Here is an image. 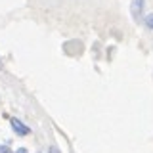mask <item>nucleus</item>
I'll return each mask as SVG.
<instances>
[{"instance_id": "nucleus-7", "label": "nucleus", "mask_w": 153, "mask_h": 153, "mask_svg": "<svg viewBox=\"0 0 153 153\" xmlns=\"http://www.w3.org/2000/svg\"><path fill=\"white\" fill-rule=\"evenodd\" d=\"M0 69H2V59H0Z\"/></svg>"}, {"instance_id": "nucleus-1", "label": "nucleus", "mask_w": 153, "mask_h": 153, "mask_svg": "<svg viewBox=\"0 0 153 153\" xmlns=\"http://www.w3.org/2000/svg\"><path fill=\"white\" fill-rule=\"evenodd\" d=\"M12 128H13V132L16 134H19V136H29V134H31V128L29 126H25V124H23L21 121H17V119H12Z\"/></svg>"}, {"instance_id": "nucleus-2", "label": "nucleus", "mask_w": 153, "mask_h": 153, "mask_svg": "<svg viewBox=\"0 0 153 153\" xmlns=\"http://www.w3.org/2000/svg\"><path fill=\"white\" fill-rule=\"evenodd\" d=\"M130 12H132V17H134V19H140L142 12H143V0H132Z\"/></svg>"}, {"instance_id": "nucleus-4", "label": "nucleus", "mask_w": 153, "mask_h": 153, "mask_svg": "<svg viewBox=\"0 0 153 153\" xmlns=\"http://www.w3.org/2000/svg\"><path fill=\"white\" fill-rule=\"evenodd\" d=\"M0 153H12V151H10L8 146H2V147H0Z\"/></svg>"}, {"instance_id": "nucleus-3", "label": "nucleus", "mask_w": 153, "mask_h": 153, "mask_svg": "<svg viewBox=\"0 0 153 153\" xmlns=\"http://www.w3.org/2000/svg\"><path fill=\"white\" fill-rule=\"evenodd\" d=\"M146 25H147V29H153V13H149L146 17Z\"/></svg>"}, {"instance_id": "nucleus-5", "label": "nucleus", "mask_w": 153, "mask_h": 153, "mask_svg": "<svg viewBox=\"0 0 153 153\" xmlns=\"http://www.w3.org/2000/svg\"><path fill=\"white\" fill-rule=\"evenodd\" d=\"M50 153H59V149H57V147H54V146H52V147H50Z\"/></svg>"}, {"instance_id": "nucleus-6", "label": "nucleus", "mask_w": 153, "mask_h": 153, "mask_svg": "<svg viewBox=\"0 0 153 153\" xmlns=\"http://www.w3.org/2000/svg\"><path fill=\"white\" fill-rule=\"evenodd\" d=\"M17 153H27V149H25V147H21V149H19Z\"/></svg>"}]
</instances>
